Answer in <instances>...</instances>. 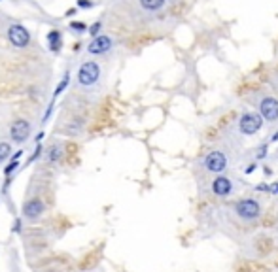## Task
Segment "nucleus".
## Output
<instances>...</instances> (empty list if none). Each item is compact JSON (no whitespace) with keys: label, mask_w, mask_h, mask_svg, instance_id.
I'll use <instances>...</instances> for the list:
<instances>
[{"label":"nucleus","mask_w":278,"mask_h":272,"mask_svg":"<svg viewBox=\"0 0 278 272\" xmlns=\"http://www.w3.org/2000/svg\"><path fill=\"white\" fill-rule=\"evenodd\" d=\"M99 78H101V68H99V64L93 63V61L84 63V64L80 66V70H78V82L84 87L95 85V84L99 82Z\"/></svg>","instance_id":"nucleus-1"},{"label":"nucleus","mask_w":278,"mask_h":272,"mask_svg":"<svg viewBox=\"0 0 278 272\" xmlns=\"http://www.w3.org/2000/svg\"><path fill=\"white\" fill-rule=\"evenodd\" d=\"M261 125H263V121H261V115L257 114H244L240 117V121H238V129L242 134H256L257 130L261 129Z\"/></svg>","instance_id":"nucleus-2"},{"label":"nucleus","mask_w":278,"mask_h":272,"mask_svg":"<svg viewBox=\"0 0 278 272\" xmlns=\"http://www.w3.org/2000/svg\"><path fill=\"white\" fill-rule=\"evenodd\" d=\"M8 38H10V42L14 43L15 47H27L30 42L29 30L25 29L23 25H10V29H8Z\"/></svg>","instance_id":"nucleus-3"},{"label":"nucleus","mask_w":278,"mask_h":272,"mask_svg":"<svg viewBox=\"0 0 278 272\" xmlns=\"http://www.w3.org/2000/svg\"><path fill=\"white\" fill-rule=\"evenodd\" d=\"M10 136L17 144H23L30 136V123L27 119H17L10 127Z\"/></svg>","instance_id":"nucleus-4"},{"label":"nucleus","mask_w":278,"mask_h":272,"mask_svg":"<svg viewBox=\"0 0 278 272\" xmlns=\"http://www.w3.org/2000/svg\"><path fill=\"white\" fill-rule=\"evenodd\" d=\"M236 214L240 215L242 219H256L257 215L261 214V208L259 204L252 199H246V201H240L236 204Z\"/></svg>","instance_id":"nucleus-5"},{"label":"nucleus","mask_w":278,"mask_h":272,"mask_svg":"<svg viewBox=\"0 0 278 272\" xmlns=\"http://www.w3.org/2000/svg\"><path fill=\"white\" fill-rule=\"evenodd\" d=\"M205 167L210 172H223L227 167V159L221 151H210L205 159Z\"/></svg>","instance_id":"nucleus-6"},{"label":"nucleus","mask_w":278,"mask_h":272,"mask_svg":"<svg viewBox=\"0 0 278 272\" xmlns=\"http://www.w3.org/2000/svg\"><path fill=\"white\" fill-rule=\"evenodd\" d=\"M110 49H112V40L108 36H104V34L95 36L93 42L87 45V51L91 55H103V53L110 51Z\"/></svg>","instance_id":"nucleus-7"},{"label":"nucleus","mask_w":278,"mask_h":272,"mask_svg":"<svg viewBox=\"0 0 278 272\" xmlns=\"http://www.w3.org/2000/svg\"><path fill=\"white\" fill-rule=\"evenodd\" d=\"M259 112H261V117L267 119V121H275L278 119V101L273 99V97H267L261 101L259 104Z\"/></svg>","instance_id":"nucleus-8"},{"label":"nucleus","mask_w":278,"mask_h":272,"mask_svg":"<svg viewBox=\"0 0 278 272\" xmlns=\"http://www.w3.org/2000/svg\"><path fill=\"white\" fill-rule=\"evenodd\" d=\"M44 210H45L44 202L38 201V199H30V201H27L23 204V215L29 217V219H34V217L42 215Z\"/></svg>","instance_id":"nucleus-9"},{"label":"nucleus","mask_w":278,"mask_h":272,"mask_svg":"<svg viewBox=\"0 0 278 272\" xmlns=\"http://www.w3.org/2000/svg\"><path fill=\"white\" fill-rule=\"evenodd\" d=\"M231 180H227V178H216L214 180V184H212V191L218 195V197H225V195H229L231 193Z\"/></svg>","instance_id":"nucleus-10"},{"label":"nucleus","mask_w":278,"mask_h":272,"mask_svg":"<svg viewBox=\"0 0 278 272\" xmlns=\"http://www.w3.org/2000/svg\"><path fill=\"white\" fill-rule=\"evenodd\" d=\"M47 45L53 53H59L61 51V45H63V38H61V32L59 30H51L47 34Z\"/></svg>","instance_id":"nucleus-11"},{"label":"nucleus","mask_w":278,"mask_h":272,"mask_svg":"<svg viewBox=\"0 0 278 272\" xmlns=\"http://www.w3.org/2000/svg\"><path fill=\"white\" fill-rule=\"evenodd\" d=\"M163 4H165V0H140V6L148 10V12H157V10H161Z\"/></svg>","instance_id":"nucleus-12"},{"label":"nucleus","mask_w":278,"mask_h":272,"mask_svg":"<svg viewBox=\"0 0 278 272\" xmlns=\"http://www.w3.org/2000/svg\"><path fill=\"white\" fill-rule=\"evenodd\" d=\"M10 153H12V146H10V144H6V142L0 144V163L10 157Z\"/></svg>","instance_id":"nucleus-13"},{"label":"nucleus","mask_w":278,"mask_h":272,"mask_svg":"<svg viewBox=\"0 0 278 272\" xmlns=\"http://www.w3.org/2000/svg\"><path fill=\"white\" fill-rule=\"evenodd\" d=\"M66 85H68V72L64 74V78L61 80V84H59V85H57V89H55V93H53V101H55V99H57L59 95H61V93L64 91V87H66Z\"/></svg>","instance_id":"nucleus-14"},{"label":"nucleus","mask_w":278,"mask_h":272,"mask_svg":"<svg viewBox=\"0 0 278 272\" xmlns=\"http://www.w3.org/2000/svg\"><path fill=\"white\" fill-rule=\"evenodd\" d=\"M101 27H103L101 23H93V25L87 29V32L91 34V36H97V34H99V30H101Z\"/></svg>","instance_id":"nucleus-15"},{"label":"nucleus","mask_w":278,"mask_h":272,"mask_svg":"<svg viewBox=\"0 0 278 272\" xmlns=\"http://www.w3.org/2000/svg\"><path fill=\"white\" fill-rule=\"evenodd\" d=\"M70 29H76V30H87V27H86V23H80V21H72V23H70Z\"/></svg>","instance_id":"nucleus-16"},{"label":"nucleus","mask_w":278,"mask_h":272,"mask_svg":"<svg viewBox=\"0 0 278 272\" xmlns=\"http://www.w3.org/2000/svg\"><path fill=\"white\" fill-rule=\"evenodd\" d=\"M78 6H80V8H93L95 2H93V0H78Z\"/></svg>","instance_id":"nucleus-17"},{"label":"nucleus","mask_w":278,"mask_h":272,"mask_svg":"<svg viewBox=\"0 0 278 272\" xmlns=\"http://www.w3.org/2000/svg\"><path fill=\"white\" fill-rule=\"evenodd\" d=\"M17 167H19V161H17V159H14V161L10 163V167H8L6 170H4V172H6V176H8V174H12V170H15Z\"/></svg>","instance_id":"nucleus-18"},{"label":"nucleus","mask_w":278,"mask_h":272,"mask_svg":"<svg viewBox=\"0 0 278 272\" xmlns=\"http://www.w3.org/2000/svg\"><path fill=\"white\" fill-rule=\"evenodd\" d=\"M265 155H267V147H263V149H261V151L257 153V157L261 159V157H265Z\"/></svg>","instance_id":"nucleus-19"},{"label":"nucleus","mask_w":278,"mask_h":272,"mask_svg":"<svg viewBox=\"0 0 278 272\" xmlns=\"http://www.w3.org/2000/svg\"><path fill=\"white\" fill-rule=\"evenodd\" d=\"M271 191H273V193H278V184H273V186H271Z\"/></svg>","instance_id":"nucleus-20"},{"label":"nucleus","mask_w":278,"mask_h":272,"mask_svg":"<svg viewBox=\"0 0 278 272\" xmlns=\"http://www.w3.org/2000/svg\"><path fill=\"white\" fill-rule=\"evenodd\" d=\"M271 140H273V142H278V132L277 134H273V138H271Z\"/></svg>","instance_id":"nucleus-21"}]
</instances>
